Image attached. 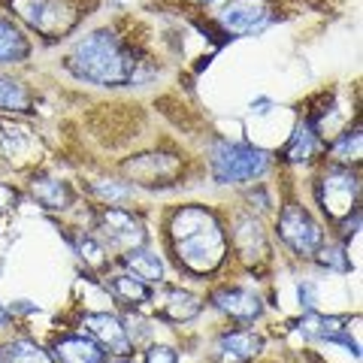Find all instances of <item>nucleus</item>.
Listing matches in <instances>:
<instances>
[{"label":"nucleus","instance_id":"f257e3e1","mask_svg":"<svg viewBox=\"0 0 363 363\" xmlns=\"http://www.w3.org/2000/svg\"><path fill=\"white\" fill-rule=\"evenodd\" d=\"M169 242H173L179 264L197 276L218 269L227 255L221 221L206 206H182L169 218Z\"/></svg>","mask_w":363,"mask_h":363},{"label":"nucleus","instance_id":"f03ea898","mask_svg":"<svg viewBox=\"0 0 363 363\" xmlns=\"http://www.w3.org/2000/svg\"><path fill=\"white\" fill-rule=\"evenodd\" d=\"M136 67L140 61L133 58V49H128L112 30H94L79 40L70 55H67V70H70L79 82L91 85H133Z\"/></svg>","mask_w":363,"mask_h":363},{"label":"nucleus","instance_id":"7ed1b4c3","mask_svg":"<svg viewBox=\"0 0 363 363\" xmlns=\"http://www.w3.org/2000/svg\"><path fill=\"white\" fill-rule=\"evenodd\" d=\"M209 167L218 185H240V182L260 179L269 169V155L264 149L245 143H212L209 149Z\"/></svg>","mask_w":363,"mask_h":363},{"label":"nucleus","instance_id":"20e7f679","mask_svg":"<svg viewBox=\"0 0 363 363\" xmlns=\"http://www.w3.org/2000/svg\"><path fill=\"white\" fill-rule=\"evenodd\" d=\"M9 9L45 40H58L76 25V6L70 0H6Z\"/></svg>","mask_w":363,"mask_h":363},{"label":"nucleus","instance_id":"39448f33","mask_svg":"<svg viewBox=\"0 0 363 363\" xmlns=\"http://www.w3.org/2000/svg\"><path fill=\"white\" fill-rule=\"evenodd\" d=\"M357 194H360V179L351 173V167L333 164L318 182V203L327 212V218H345L351 209H357Z\"/></svg>","mask_w":363,"mask_h":363},{"label":"nucleus","instance_id":"423d86ee","mask_svg":"<svg viewBox=\"0 0 363 363\" xmlns=\"http://www.w3.org/2000/svg\"><path fill=\"white\" fill-rule=\"evenodd\" d=\"M279 236L294 255L315 257V252L324 245V230L300 203H288L279 218Z\"/></svg>","mask_w":363,"mask_h":363},{"label":"nucleus","instance_id":"0eeeda50","mask_svg":"<svg viewBox=\"0 0 363 363\" xmlns=\"http://www.w3.org/2000/svg\"><path fill=\"white\" fill-rule=\"evenodd\" d=\"M272 21V9L267 0H230L221 13H218V25L224 33H260Z\"/></svg>","mask_w":363,"mask_h":363},{"label":"nucleus","instance_id":"6e6552de","mask_svg":"<svg viewBox=\"0 0 363 363\" xmlns=\"http://www.w3.org/2000/svg\"><path fill=\"white\" fill-rule=\"evenodd\" d=\"M100 230H104L109 245L128 248V252L130 248H140L145 242V230H143L140 218L128 209H118V206H112L100 215Z\"/></svg>","mask_w":363,"mask_h":363},{"label":"nucleus","instance_id":"1a4fd4ad","mask_svg":"<svg viewBox=\"0 0 363 363\" xmlns=\"http://www.w3.org/2000/svg\"><path fill=\"white\" fill-rule=\"evenodd\" d=\"M85 330L88 336L94 339L100 348H109L112 354H130L133 348V339L128 333V327H124L116 315H106V312H97V315H85Z\"/></svg>","mask_w":363,"mask_h":363},{"label":"nucleus","instance_id":"9d476101","mask_svg":"<svg viewBox=\"0 0 363 363\" xmlns=\"http://www.w3.org/2000/svg\"><path fill=\"white\" fill-rule=\"evenodd\" d=\"M212 303L215 309H221L224 315H230L233 321H255V318H260V312H264V303H260V297L255 291L248 288H221L212 294Z\"/></svg>","mask_w":363,"mask_h":363},{"label":"nucleus","instance_id":"9b49d317","mask_svg":"<svg viewBox=\"0 0 363 363\" xmlns=\"http://www.w3.org/2000/svg\"><path fill=\"white\" fill-rule=\"evenodd\" d=\"M260 336L248 333V330H233V333H224L215 345V360L218 363H248L257 351H260Z\"/></svg>","mask_w":363,"mask_h":363},{"label":"nucleus","instance_id":"f8f14e48","mask_svg":"<svg viewBox=\"0 0 363 363\" xmlns=\"http://www.w3.org/2000/svg\"><path fill=\"white\" fill-rule=\"evenodd\" d=\"M58 363H104V348L91 336H64L55 342Z\"/></svg>","mask_w":363,"mask_h":363},{"label":"nucleus","instance_id":"ddd939ff","mask_svg":"<svg viewBox=\"0 0 363 363\" xmlns=\"http://www.w3.org/2000/svg\"><path fill=\"white\" fill-rule=\"evenodd\" d=\"M321 149V133H318V124H312L309 118L297 124V130L291 133V140L285 145V161L288 164H306L312 161Z\"/></svg>","mask_w":363,"mask_h":363},{"label":"nucleus","instance_id":"4468645a","mask_svg":"<svg viewBox=\"0 0 363 363\" xmlns=\"http://www.w3.org/2000/svg\"><path fill=\"white\" fill-rule=\"evenodd\" d=\"M30 55V43L13 18L0 13V64H21Z\"/></svg>","mask_w":363,"mask_h":363},{"label":"nucleus","instance_id":"2eb2a0df","mask_svg":"<svg viewBox=\"0 0 363 363\" xmlns=\"http://www.w3.org/2000/svg\"><path fill=\"white\" fill-rule=\"evenodd\" d=\"M121 264L128 267L136 279H143L145 285H155V281H161L164 279V264H161V257H157L155 252H149V248H130V252H124L121 257Z\"/></svg>","mask_w":363,"mask_h":363},{"label":"nucleus","instance_id":"dca6fc26","mask_svg":"<svg viewBox=\"0 0 363 363\" xmlns=\"http://www.w3.org/2000/svg\"><path fill=\"white\" fill-rule=\"evenodd\" d=\"M106 288L112 291V297L124 306H143V303H152V288L145 285L143 279L136 276H112L106 281Z\"/></svg>","mask_w":363,"mask_h":363},{"label":"nucleus","instance_id":"f3484780","mask_svg":"<svg viewBox=\"0 0 363 363\" xmlns=\"http://www.w3.org/2000/svg\"><path fill=\"white\" fill-rule=\"evenodd\" d=\"M233 242H236V252H240L242 257H260L267 252L264 230H260V224L255 218H240V221H236Z\"/></svg>","mask_w":363,"mask_h":363},{"label":"nucleus","instance_id":"a211bd4d","mask_svg":"<svg viewBox=\"0 0 363 363\" xmlns=\"http://www.w3.org/2000/svg\"><path fill=\"white\" fill-rule=\"evenodd\" d=\"M33 197H37L45 209H67L73 203V191L67 182L58 179H33Z\"/></svg>","mask_w":363,"mask_h":363},{"label":"nucleus","instance_id":"6ab92c4d","mask_svg":"<svg viewBox=\"0 0 363 363\" xmlns=\"http://www.w3.org/2000/svg\"><path fill=\"white\" fill-rule=\"evenodd\" d=\"M200 300L194 297V294H188V291H167V297L161 303V315L167 318V321H191L197 312H200Z\"/></svg>","mask_w":363,"mask_h":363},{"label":"nucleus","instance_id":"aec40b11","mask_svg":"<svg viewBox=\"0 0 363 363\" xmlns=\"http://www.w3.org/2000/svg\"><path fill=\"white\" fill-rule=\"evenodd\" d=\"M0 112H30L28 88L16 79L0 76Z\"/></svg>","mask_w":363,"mask_h":363},{"label":"nucleus","instance_id":"412c9836","mask_svg":"<svg viewBox=\"0 0 363 363\" xmlns=\"http://www.w3.org/2000/svg\"><path fill=\"white\" fill-rule=\"evenodd\" d=\"M0 357H4V363H52V357L45 354L37 342H30V339H16V342H9L4 351H0Z\"/></svg>","mask_w":363,"mask_h":363},{"label":"nucleus","instance_id":"4be33fe9","mask_svg":"<svg viewBox=\"0 0 363 363\" xmlns=\"http://www.w3.org/2000/svg\"><path fill=\"white\" fill-rule=\"evenodd\" d=\"M91 191L100 200H106L109 206H121V203H128L133 197V185H128V182H97Z\"/></svg>","mask_w":363,"mask_h":363},{"label":"nucleus","instance_id":"5701e85b","mask_svg":"<svg viewBox=\"0 0 363 363\" xmlns=\"http://www.w3.org/2000/svg\"><path fill=\"white\" fill-rule=\"evenodd\" d=\"M333 155H336L342 164L360 161V128H354V130H345L342 136H339L336 145H333Z\"/></svg>","mask_w":363,"mask_h":363},{"label":"nucleus","instance_id":"b1692460","mask_svg":"<svg viewBox=\"0 0 363 363\" xmlns=\"http://www.w3.org/2000/svg\"><path fill=\"white\" fill-rule=\"evenodd\" d=\"M318 264L327 267V269H336V272H348L351 264L345 257V245H327V248H318Z\"/></svg>","mask_w":363,"mask_h":363},{"label":"nucleus","instance_id":"393cba45","mask_svg":"<svg viewBox=\"0 0 363 363\" xmlns=\"http://www.w3.org/2000/svg\"><path fill=\"white\" fill-rule=\"evenodd\" d=\"M76 248H79V257H82L88 267L100 269V267L106 264V248L100 245V242L94 240V236H82V240H79V245H76Z\"/></svg>","mask_w":363,"mask_h":363},{"label":"nucleus","instance_id":"a878e982","mask_svg":"<svg viewBox=\"0 0 363 363\" xmlns=\"http://www.w3.org/2000/svg\"><path fill=\"white\" fill-rule=\"evenodd\" d=\"M145 363H179V354L169 345H152L145 351Z\"/></svg>","mask_w":363,"mask_h":363},{"label":"nucleus","instance_id":"bb28decb","mask_svg":"<svg viewBox=\"0 0 363 363\" xmlns=\"http://www.w3.org/2000/svg\"><path fill=\"white\" fill-rule=\"evenodd\" d=\"M297 294H300V306H306V309H312L315 306V288L306 281V285H300L297 288Z\"/></svg>","mask_w":363,"mask_h":363},{"label":"nucleus","instance_id":"cd10ccee","mask_svg":"<svg viewBox=\"0 0 363 363\" xmlns=\"http://www.w3.org/2000/svg\"><path fill=\"white\" fill-rule=\"evenodd\" d=\"M13 203H16V191H9L6 185H0V212L9 209Z\"/></svg>","mask_w":363,"mask_h":363},{"label":"nucleus","instance_id":"c85d7f7f","mask_svg":"<svg viewBox=\"0 0 363 363\" xmlns=\"http://www.w3.org/2000/svg\"><path fill=\"white\" fill-rule=\"evenodd\" d=\"M272 109V100L260 97V100H252V112H257V116H267V112Z\"/></svg>","mask_w":363,"mask_h":363},{"label":"nucleus","instance_id":"c756f323","mask_svg":"<svg viewBox=\"0 0 363 363\" xmlns=\"http://www.w3.org/2000/svg\"><path fill=\"white\" fill-rule=\"evenodd\" d=\"M6 324H9V312L0 306V327H6Z\"/></svg>","mask_w":363,"mask_h":363},{"label":"nucleus","instance_id":"7c9ffc66","mask_svg":"<svg viewBox=\"0 0 363 363\" xmlns=\"http://www.w3.org/2000/svg\"><path fill=\"white\" fill-rule=\"evenodd\" d=\"M194 4H200V6H209V4H215V0H194Z\"/></svg>","mask_w":363,"mask_h":363},{"label":"nucleus","instance_id":"2f4dec72","mask_svg":"<svg viewBox=\"0 0 363 363\" xmlns=\"http://www.w3.org/2000/svg\"><path fill=\"white\" fill-rule=\"evenodd\" d=\"M116 363H130V360H116Z\"/></svg>","mask_w":363,"mask_h":363},{"label":"nucleus","instance_id":"473e14b6","mask_svg":"<svg viewBox=\"0 0 363 363\" xmlns=\"http://www.w3.org/2000/svg\"><path fill=\"white\" fill-rule=\"evenodd\" d=\"M0 363H4V357H0Z\"/></svg>","mask_w":363,"mask_h":363}]
</instances>
